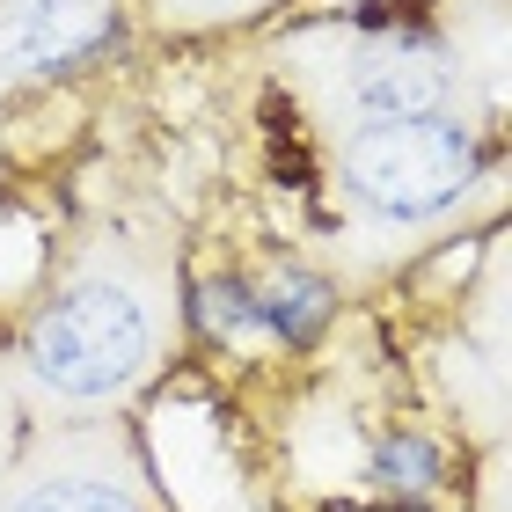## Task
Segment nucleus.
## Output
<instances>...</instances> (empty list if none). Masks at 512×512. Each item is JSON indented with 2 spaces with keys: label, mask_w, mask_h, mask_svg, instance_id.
Returning <instances> with one entry per match:
<instances>
[{
  "label": "nucleus",
  "mask_w": 512,
  "mask_h": 512,
  "mask_svg": "<svg viewBox=\"0 0 512 512\" xmlns=\"http://www.w3.org/2000/svg\"><path fill=\"white\" fill-rule=\"evenodd\" d=\"M256 286V315H264V337H286V344H308L322 322H330V286L308 271H278V278H249Z\"/></svg>",
  "instance_id": "5"
},
{
  "label": "nucleus",
  "mask_w": 512,
  "mask_h": 512,
  "mask_svg": "<svg viewBox=\"0 0 512 512\" xmlns=\"http://www.w3.org/2000/svg\"><path fill=\"white\" fill-rule=\"evenodd\" d=\"M352 103L366 125L381 118H447L454 110V66L425 37H381L374 52L352 59Z\"/></svg>",
  "instance_id": "4"
},
{
  "label": "nucleus",
  "mask_w": 512,
  "mask_h": 512,
  "mask_svg": "<svg viewBox=\"0 0 512 512\" xmlns=\"http://www.w3.org/2000/svg\"><path fill=\"white\" fill-rule=\"evenodd\" d=\"M198 322H205V337H220V344H249V337H264L256 286H249V278H205V286H198Z\"/></svg>",
  "instance_id": "7"
},
{
  "label": "nucleus",
  "mask_w": 512,
  "mask_h": 512,
  "mask_svg": "<svg viewBox=\"0 0 512 512\" xmlns=\"http://www.w3.org/2000/svg\"><path fill=\"white\" fill-rule=\"evenodd\" d=\"M235 8H264V0H235Z\"/></svg>",
  "instance_id": "9"
},
{
  "label": "nucleus",
  "mask_w": 512,
  "mask_h": 512,
  "mask_svg": "<svg viewBox=\"0 0 512 512\" xmlns=\"http://www.w3.org/2000/svg\"><path fill=\"white\" fill-rule=\"evenodd\" d=\"M22 359L66 403H103V395H125L147 374L154 315L125 286H74L52 308H37L30 337H22Z\"/></svg>",
  "instance_id": "2"
},
{
  "label": "nucleus",
  "mask_w": 512,
  "mask_h": 512,
  "mask_svg": "<svg viewBox=\"0 0 512 512\" xmlns=\"http://www.w3.org/2000/svg\"><path fill=\"white\" fill-rule=\"evenodd\" d=\"M118 37H125L118 0H22L15 22H8V66L15 74H37V81L81 74Z\"/></svg>",
  "instance_id": "3"
},
{
  "label": "nucleus",
  "mask_w": 512,
  "mask_h": 512,
  "mask_svg": "<svg viewBox=\"0 0 512 512\" xmlns=\"http://www.w3.org/2000/svg\"><path fill=\"white\" fill-rule=\"evenodd\" d=\"M483 169V139L476 125L447 118H381L359 125L337 147V176L374 220L410 227V220H439L469 198V183Z\"/></svg>",
  "instance_id": "1"
},
{
  "label": "nucleus",
  "mask_w": 512,
  "mask_h": 512,
  "mask_svg": "<svg viewBox=\"0 0 512 512\" xmlns=\"http://www.w3.org/2000/svg\"><path fill=\"white\" fill-rule=\"evenodd\" d=\"M15 512H154V505L139 498L132 483H118V476H88V469H74V476H44V483H30V491L15 498Z\"/></svg>",
  "instance_id": "6"
},
{
  "label": "nucleus",
  "mask_w": 512,
  "mask_h": 512,
  "mask_svg": "<svg viewBox=\"0 0 512 512\" xmlns=\"http://www.w3.org/2000/svg\"><path fill=\"white\" fill-rule=\"evenodd\" d=\"M374 476L388 483V491H425V483L439 476V447L417 439V432H403V439H388V447L374 454Z\"/></svg>",
  "instance_id": "8"
}]
</instances>
